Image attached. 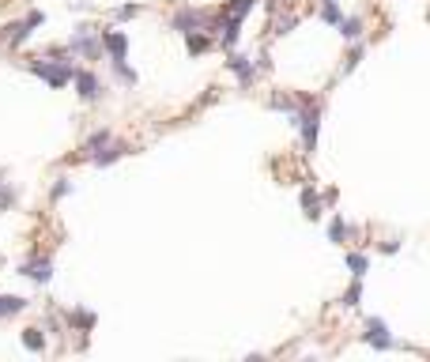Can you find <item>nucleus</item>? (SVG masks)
<instances>
[{"instance_id":"nucleus-22","label":"nucleus","mask_w":430,"mask_h":362,"mask_svg":"<svg viewBox=\"0 0 430 362\" xmlns=\"http://www.w3.org/2000/svg\"><path fill=\"white\" fill-rule=\"evenodd\" d=\"M359 302H362V279H355V283H351V287L344 291L340 306H344V310H359Z\"/></svg>"},{"instance_id":"nucleus-30","label":"nucleus","mask_w":430,"mask_h":362,"mask_svg":"<svg viewBox=\"0 0 430 362\" xmlns=\"http://www.w3.org/2000/svg\"><path fill=\"white\" fill-rule=\"evenodd\" d=\"M294 26H299V16H287V19H279V23H276V34H291Z\"/></svg>"},{"instance_id":"nucleus-10","label":"nucleus","mask_w":430,"mask_h":362,"mask_svg":"<svg viewBox=\"0 0 430 362\" xmlns=\"http://www.w3.org/2000/svg\"><path fill=\"white\" fill-rule=\"evenodd\" d=\"M102 46H106V53H110V61L129 57V34L125 31H102Z\"/></svg>"},{"instance_id":"nucleus-29","label":"nucleus","mask_w":430,"mask_h":362,"mask_svg":"<svg viewBox=\"0 0 430 362\" xmlns=\"http://www.w3.org/2000/svg\"><path fill=\"white\" fill-rule=\"evenodd\" d=\"M378 253H385V257H393V253H400V238H385L381 246H378Z\"/></svg>"},{"instance_id":"nucleus-2","label":"nucleus","mask_w":430,"mask_h":362,"mask_svg":"<svg viewBox=\"0 0 430 362\" xmlns=\"http://www.w3.org/2000/svg\"><path fill=\"white\" fill-rule=\"evenodd\" d=\"M34 76H42L46 84L53 87V91H61V87H69L72 84V76H76V69H72V61H64V57H57V61H49V57H38V61H31L26 64Z\"/></svg>"},{"instance_id":"nucleus-16","label":"nucleus","mask_w":430,"mask_h":362,"mask_svg":"<svg viewBox=\"0 0 430 362\" xmlns=\"http://www.w3.org/2000/svg\"><path fill=\"white\" fill-rule=\"evenodd\" d=\"M362 31H366V23H362L359 16L340 19V38H344V42H362Z\"/></svg>"},{"instance_id":"nucleus-4","label":"nucleus","mask_w":430,"mask_h":362,"mask_svg":"<svg viewBox=\"0 0 430 362\" xmlns=\"http://www.w3.org/2000/svg\"><path fill=\"white\" fill-rule=\"evenodd\" d=\"M208 23H211V16H208V11H200V8H178V11H174V19H170V26L178 34L208 31Z\"/></svg>"},{"instance_id":"nucleus-13","label":"nucleus","mask_w":430,"mask_h":362,"mask_svg":"<svg viewBox=\"0 0 430 362\" xmlns=\"http://www.w3.org/2000/svg\"><path fill=\"white\" fill-rule=\"evenodd\" d=\"M268 110H276V114H284L291 125H294V117H299V110H302V102H294L291 95H272L268 99Z\"/></svg>"},{"instance_id":"nucleus-11","label":"nucleus","mask_w":430,"mask_h":362,"mask_svg":"<svg viewBox=\"0 0 430 362\" xmlns=\"http://www.w3.org/2000/svg\"><path fill=\"white\" fill-rule=\"evenodd\" d=\"M125 155H129V144H121V140L114 144V140H110V144L102 147V151H95V155H91V163H95L99 170H106V166H114L117 159H125Z\"/></svg>"},{"instance_id":"nucleus-7","label":"nucleus","mask_w":430,"mask_h":362,"mask_svg":"<svg viewBox=\"0 0 430 362\" xmlns=\"http://www.w3.org/2000/svg\"><path fill=\"white\" fill-rule=\"evenodd\" d=\"M72 84H76V95L84 99V102H99L102 99V84H99V76L91 72V69H76Z\"/></svg>"},{"instance_id":"nucleus-5","label":"nucleus","mask_w":430,"mask_h":362,"mask_svg":"<svg viewBox=\"0 0 430 362\" xmlns=\"http://www.w3.org/2000/svg\"><path fill=\"white\" fill-rule=\"evenodd\" d=\"M362 340H366L374 351H393V347H400L393 336H389V325L381 317H366V332H362Z\"/></svg>"},{"instance_id":"nucleus-24","label":"nucleus","mask_w":430,"mask_h":362,"mask_svg":"<svg viewBox=\"0 0 430 362\" xmlns=\"http://www.w3.org/2000/svg\"><path fill=\"white\" fill-rule=\"evenodd\" d=\"M362 53H366V46H362V42H355V49H351V53H347V57H344V69H340L344 76H351V72L359 69V61H362Z\"/></svg>"},{"instance_id":"nucleus-25","label":"nucleus","mask_w":430,"mask_h":362,"mask_svg":"<svg viewBox=\"0 0 430 362\" xmlns=\"http://www.w3.org/2000/svg\"><path fill=\"white\" fill-rule=\"evenodd\" d=\"M253 4H261V0H231L223 11H231V16H238V19H246L249 11H253Z\"/></svg>"},{"instance_id":"nucleus-19","label":"nucleus","mask_w":430,"mask_h":362,"mask_svg":"<svg viewBox=\"0 0 430 362\" xmlns=\"http://www.w3.org/2000/svg\"><path fill=\"white\" fill-rule=\"evenodd\" d=\"M26 310V298H19V294H0V317H16Z\"/></svg>"},{"instance_id":"nucleus-6","label":"nucleus","mask_w":430,"mask_h":362,"mask_svg":"<svg viewBox=\"0 0 430 362\" xmlns=\"http://www.w3.org/2000/svg\"><path fill=\"white\" fill-rule=\"evenodd\" d=\"M42 23H46V16H42V11H38V8H34L31 16H26V19L11 23V26H8V34H4V38H8V46H11V49H16V46H23L26 38L34 34V26H42Z\"/></svg>"},{"instance_id":"nucleus-21","label":"nucleus","mask_w":430,"mask_h":362,"mask_svg":"<svg viewBox=\"0 0 430 362\" xmlns=\"http://www.w3.org/2000/svg\"><path fill=\"white\" fill-rule=\"evenodd\" d=\"M69 325L79 328V332H91V328H95V313H91V310H72L69 313Z\"/></svg>"},{"instance_id":"nucleus-1","label":"nucleus","mask_w":430,"mask_h":362,"mask_svg":"<svg viewBox=\"0 0 430 362\" xmlns=\"http://www.w3.org/2000/svg\"><path fill=\"white\" fill-rule=\"evenodd\" d=\"M291 129H299V136H302V151L306 155H314L317 151V132H321V106L310 102V99H302V110L299 117H294V125Z\"/></svg>"},{"instance_id":"nucleus-28","label":"nucleus","mask_w":430,"mask_h":362,"mask_svg":"<svg viewBox=\"0 0 430 362\" xmlns=\"http://www.w3.org/2000/svg\"><path fill=\"white\" fill-rule=\"evenodd\" d=\"M69 193H72V181H69V178H57V185H53L49 196H53V200H64Z\"/></svg>"},{"instance_id":"nucleus-26","label":"nucleus","mask_w":430,"mask_h":362,"mask_svg":"<svg viewBox=\"0 0 430 362\" xmlns=\"http://www.w3.org/2000/svg\"><path fill=\"white\" fill-rule=\"evenodd\" d=\"M11 204H16V189L4 181V170H0V211H8Z\"/></svg>"},{"instance_id":"nucleus-14","label":"nucleus","mask_w":430,"mask_h":362,"mask_svg":"<svg viewBox=\"0 0 430 362\" xmlns=\"http://www.w3.org/2000/svg\"><path fill=\"white\" fill-rule=\"evenodd\" d=\"M185 49H189V57L208 53V49H211V31H193V34H185Z\"/></svg>"},{"instance_id":"nucleus-17","label":"nucleus","mask_w":430,"mask_h":362,"mask_svg":"<svg viewBox=\"0 0 430 362\" xmlns=\"http://www.w3.org/2000/svg\"><path fill=\"white\" fill-rule=\"evenodd\" d=\"M302 211H306V219H321V211H325V200H321L310 185L302 189Z\"/></svg>"},{"instance_id":"nucleus-9","label":"nucleus","mask_w":430,"mask_h":362,"mask_svg":"<svg viewBox=\"0 0 430 362\" xmlns=\"http://www.w3.org/2000/svg\"><path fill=\"white\" fill-rule=\"evenodd\" d=\"M19 276L34 279V283H49V279H53V257H26L19 264Z\"/></svg>"},{"instance_id":"nucleus-20","label":"nucleus","mask_w":430,"mask_h":362,"mask_svg":"<svg viewBox=\"0 0 430 362\" xmlns=\"http://www.w3.org/2000/svg\"><path fill=\"white\" fill-rule=\"evenodd\" d=\"M23 347H26V351H34V355H42V351H46L42 328H23Z\"/></svg>"},{"instance_id":"nucleus-18","label":"nucleus","mask_w":430,"mask_h":362,"mask_svg":"<svg viewBox=\"0 0 430 362\" xmlns=\"http://www.w3.org/2000/svg\"><path fill=\"white\" fill-rule=\"evenodd\" d=\"M110 140H114V132H110V129H99V132H91V136L84 140V159H91L95 151H102V147L110 144Z\"/></svg>"},{"instance_id":"nucleus-15","label":"nucleus","mask_w":430,"mask_h":362,"mask_svg":"<svg viewBox=\"0 0 430 362\" xmlns=\"http://www.w3.org/2000/svg\"><path fill=\"white\" fill-rule=\"evenodd\" d=\"M344 264L351 268L355 279H362V276L370 272V257H366V253H359V249H347V253H344Z\"/></svg>"},{"instance_id":"nucleus-3","label":"nucleus","mask_w":430,"mask_h":362,"mask_svg":"<svg viewBox=\"0 0 430 362\" xmlns=\"http://www.w3.org/2000/svg\"><path fill=\"white\" fill-rule=\"evenodd\" d=\"M69 53L72 57H87V61H99L106 46H102V31H95V26H87V23H79L76 26V34H72V42H69Z\"/></svg>"},{"instance_id":"nucleus-23","label":"nucleus","mask_w":430,"mask_h":362,"mask_svg":"<svg viewBox=\"0 0 430 362\" xmlns=\"http://www.w3.org/2000/svg\"><path fill=\"white\" fill-rule=\"evenodd\" d=\"M110 64H114V76H117V79H121V84H125V87H136V84H140V76L132 72L125 61H110Z\"/></svg>"},{"instance_id":"nucleus-27","label":"nucleus","mask_w":430,"mask_h":362,"mask_svg":"<svg viewBox=\"0 0 430 362\" xmlns=\"http://www.w3.org/2000/svg\"><path fill=\"white\" fill-rule=\"evenodd\" d=\"M140 11H144V4H125V8H117V11H114V19L125 23V19H136Z\"/></svg>"},{"instance_id":"nucleus-12","label":"nucleus","mask_w":430,"mask_h":362,"mask_svg":"<svg viewBox=\"0 0 430 362\" xmlns=\"http://www.w3.org/2000/svg\"><path fill=\"white\" fill-rule=\"evenodd\" d=\"M359 238V226H351L344 216H336L329 223V241H336V246H344V241H355Z\"/></svg>"},{"instance_id":"nucleus-8","label":"nucleus","mask_w":430,"mask_h":362,"mask_svg":"<svg viewBox=\"0 0 430 362\" xmlns=\"http://www.w3.org/2000/svg\"><path fill=\"white\" fill-rule=\"evenodd\" d=\"M226 72H231L241 87H249L253 79H257V72H261V69H257V64H253L249 57H241V53H234V49H231V57H226Z\"/></svg>"}]
</instances>
